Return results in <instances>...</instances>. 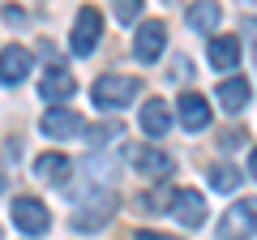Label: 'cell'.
Returning <instances> with one entry per match:
<instances>
[{
    "mask_svg": "<svg viewBox=\"0 0 257 240\" xmlns=\"http://www.w3.org/2000/svg\"><path fill=\"white\" fill-rule=\"evenodd\" d=\"M253 231H257V197H240L236 206L223 210L214 240H248Z\"/></svg>",
    "mask_w": 257,
    "mask_h": 240,
    "instance_id": "obj_1",
    "label": "cell"
},
{
    "mask_svg": "<svg viewBox=\"0 0 257 240\" xmlns=\"http://www.w3.org/2000/svg\"><path fill=\"white\" fill-rule=\"evenodd\" d=\"M138 90H142V82L138 77H124V73H107V77H99L94 82V103L99 107H124V103H133L138 99Z\"/></svg>",
    "mask_w": 257,
    "mask_h": 240,
    "instance_id": "obj_2",
    "label": "cell"
},
{
    "mask_svg": "<svg viewBox=\"0 0 257 240\" xmlns=\"http://www.w3.org/2000/svg\"><path fill=\"white\" fill-rule=\"evenodd\" d=\"M99 39H103V13L86 5V9L77 13V22H73V35H69V47H73L77 56H90L94 47H99Z\"/></svg>",
    "mask_w": 257,
    "mask_h": 240,
    "instance_id": "obj_3",
    "label": "cell"
},
{
    "mask_svg": "<svg viewBox=\"0 0 257 240\" xmlns=\"http://www.w3.org/2000/svg\"><path fill=\"white\" fill-rule=\"evenodd\" d=\"M111 214H116V193L107 189V193H94L90 202H82V210H77L69 223H73L77 231H94V227H103Z\"/></svg>",
    "mask_w": 257,
    "mask_h": 240,
    "instance_id": "obj_4",
    "label": "cell"
},
{
    "mask_svg": "<svg viewBox=\"0 0 257 240\" xmlns=\"http://www.w3.org/2000/svg\"><path fill=\"white\" fill-rule=\"evenodd\" d=\"M13 223H18L26 236H43L52 227V214L39 197H13Z\"/></svg>",
    "mask_w": 257,
    "mask_h": 240,
    "instance_id": "obj_5",
    "label": "cell"
},
{
    "mask_svg": "<svg viewBox=\"0 0 257 240\" xmlns=\"http://www.w3.org/2000/svg\"><path fill=\"white\" fill-rule=\"evenodd\" d=\"M163 43H167L163 22H142V26H138V39H133V56H138L142 65H150V60L163 56Z\"/></svg>",
    "mask_w": 257,
    "mask_h": 240,
    "instance_id": "obj_6",
    "label": "cell"
},
{
    "mask_svg": "<svg viewBox=\"0 0 257 240\" xmlns=\"http://www.w3.org/2000/svg\"><path fill=\"white\" fill-rule=\"evenodd\" d=\"M172 214L184 223V227H197L206 219V197L197 189H176L172 193Z\"/></svg>",
    "mask_w": 257,
    "mask_h": 240,
    "instance_id": "obj_7",
    "label": "cell"
},
{
    "mask_svg": "<svg viewBox=\"0 0 257 240\" xmlns=\"http://www.w3.org/2000/svg\"><path fill=\"white\" fill-rule=\"evenodd\" d=\"M30 65H35V60H30L26 47H22V43H9L5 52H0V82H5V86H18L22 77L30 73Z\"/></svg>",
    "mask_w": 257,
    "mask_h": 240,
    "instance_id": "obj_8",
    "label": "cell"
},
{
    "mask_svg": "<svg viewBox=\"0 0 257 240\" xmlns=\"http://www.w3.org/2000/svg\"><path fill=\"white\" fill-rule=\"evenodd\" d=\"M39 94H43L47 103H69L77 94V82H73V73H64V69H47L43 82H39Z\"/></svg>",
    "mask_w": 257,
    "mask_h": 240,
    "instance_id": "obj_9",
    "label": "cell"
},
{
    "mask_svg": "<svg viewBox=\"0 0 257 240\" xmlns=\"http://www.w3.org/2000/svg\"><path fill=\"white\" fill-rule=\"evenodd\" d=\"M39 129H43L47 138H73V133H82V116H77L73 107H52L39 120Z\"/></svg>",
    "mask_w": 257,
    "mask_h": 240,
    "instance_id": "obj_10",
    "label": "cell"
},
{
    "mask_svg": "<svg viewBox=\"0 0 257 240\" xmlns=\"http://www.w3.org/2000/svg\"><path fill=\"white\" fill-rule=\"evenodd\" d=\"M176 116H180V125H184V129H193V133L210 125V107H206L202 94H180V103H176Z\"/></svg>",
    "mask_w": 257,
    "mask_h": 240,
    "instance_id": "obj_11",
    "label": "cell"
},
{
    "mask_svg": "<svg viewBox=\"0 0 257 240\" xmlns=\"http://www.w3.org/2000/svg\"><path fill=\"white\" fill-rule=\"evenodd\" d=\"M210 65L219 69V73H227V69H236L240 65V35H219V39H210Z\"/></svg>",
    "mask_w": 257,
    "mask_h": 240,
    "instance_id": "obj_12",
    "label": "cell"
},
{
    "mask_svg": "<svg viewBox=\"0 0 257 240\" xmlns=\"http://www.w3.org/2000/svg\"><path fill=\"white\" fill-rule=\"evenodd\" d=\"M133 167H138V176H167L172 172V155H163L155 146H138L133 150Z\"/></svg>",
    "mask_w": 257,
    "mask_h": 240,
    "instance_id": "obj_13",
    "label": "cell"
},
{
    "mask_svg": "<svg viewBox=\"0 0 257 240\" xmlns=\"http://www.w3.org/2000/svg\"><path fill=\"white\" fill-rule=\"evenodd\" d=\"M142 129H146L150 138H163V133L172 129V107H167L163 99H146V107H142Z\"/></svg>",
    "mask_w": 257,
    "mask_h": 240,
    "instance_id": "obj_14",
    "label": "cell"
},
{
    "mask_svg": "<svg viewBox=\"0 0 257 240\" xmlns=\"http://www.w3.org/2000/svg\"><path fill=\"white\" fill-rule=\"evenodd\" d=\"M248 99H253V86H248L244 77H227V82L219 86V103H223L227 111H244Z\"/></svg>",
    "mask_w": 257,
    "mask_h": 240,
    "instance_id": "obj_15",
    "label": "cell"
},
{
    "mask_svg": "<svg viewBox=\"0 0 257 240\" xmlns=\"http://www.w3.org/2000/svg\"><path fill=\"white\" fill-rule=\"evenodd\" d=\"M73 172V163L64 155H39L35 159V176H43V180H60V176Z\"/></svg>",
    "mask_w": 257,
    "mask_h": 240,
    "instance_id": "obj_16",
    "label": "cell"
},
{
    "mask_svg": "<svg viewBox=\"0 0 257 240\" xmlns=\"http://www.w3.org/2000/svg\"><path fill=\"white\" fill-rule=\"evenodd\" d=\"M219 18H223L219 5H189V26H193V30H202V35L219 26Z\"/></svg>",
    "mask_w": 257,
    "mask_h": 240,
    "instance_id": "obj_17",
    "label": "cell"
},
{
    "mask_svg": "<svg viewBox=\"0 0 257 240\" xmlns=\"http://www.w3.org/2000/svg\"><path fill=\"white\" fill-rule=\"evenodd\" d=\"M210 185L219 189V193H231V189L240 185V172H236L231 163H214V167H210Z\"/></svg>",
    "mask_w": 257,
    "mask_h": 240,
    "instance_id": "obj_18",
    "label": "cell"
},
{
    "mask_svg": "<svg viewBox=\"0 0 257 240\" xmlns=\"http://www.w3.org/2000/svg\"><path fill=\"white\" fill-rule=\"evenodd\" d=\"M138 13H142L138 0H116V18L120 22H138Z\"/></svg>",
    "mask_w": 257,
    "mask_h": 240,
    "instance_id": "obj_19",
    "label": "cell"
},
{
    "mask_svg": "<svg viewBox=\"0 0 257 240\" xmlns=\"http://www.w3.org/2000/svg\"><path fill=\"white\" fill-rule=\"evenodd\" d=\"M103 138H120V125H116V120H111V125H94V129H90L94 146H103Z\"/></svg>",
    "mask_w": 257,
    "mask_h": 240,
    "instance_id": "obj_20",
    "label": "cell"
},
{
    "mask_svg": "<svg viewBox=\"0 0 257 240\" xmlns=\"http://www.w3.org/2000/svg\"><path fill=\"white\" fill-rule=\"evenodd\" d=\"M172 77H180V82L189 77V60H184V56H176V73H172Z\"/></svg>",
    "mask_w": 257,
    "mask_h": 240,
    "instance_id": "obj_21",
    "label": "cell"
},
{
    "mask_svg": "<svg viewBox=\"0 0 257 240\" xmlns=\"http://www.w3.org/2000/svg\"><path fill=\"white\" fill-rule=\"evenodd\" d=\"M248 176H253V180H257V150H253V155H248Z\"/></svg>",
    "mask_w": 257,
    "mask_h": 240,
    "instance_id": "obj_22",
    "label": "cell"
},
{
    "mask_svg": "<svg viewBox=\"0 0 257 240\" xmlns=\"http://www.w3.org/2000/svg\"><path fill=\"white\" fill-rule=\"evenodd\" d=\"M138 240H167V236H159V231H138Z\"/></svg>",
    "mask_w": 257,
    "mask_h": 240,
    "instance_id": "obj_23",
    "label": "cell"
}]
</instances>
